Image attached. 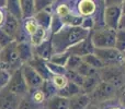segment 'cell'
I'll use <instances>...</instances> for the list:
<instances>
[{"instance_id": "obj_1", "label": "cell", "mask_w": 125, "mask_h": 109, "mask_svg": "<svg viewBox=\"0 0 125 109\" xmlns=\"http://www.w3.org/2000/svg\"><path fill=\"white\" fill-rule=\"evenodd\" d=\"M90 34V31L83 30L81 26L79 27L64 26L56 34L51 35V42H52L54 54L68 51L71 47L82 42L83 39L88 38Z\"/></svg>"}, {"instance_id": "obj_2", "label": "cell", "mask_w": 125, "mask_h": 109, "mask_svg": "<svg viewBox=\"0 0 125 109\" xmlns=\"http://www.w3.org/2000/svg\"><path fill=\"white\" fill-rule=\"evenodd\" d=\"M23 62L21 61L17 51V43L13 42L9 46L0 49V69L7 71L8 73H13L14 71L22 68Z\"/></svg>"}, {"instance_id": "obj_3", "label": "cell", "mask_w": 125, "mask_h": 109, "mask_svg": "<svg viewBox=\"0 0 125 109\" xmlns=\"http://www.w3.org/2000/svg\"><path fill=\"white\" fill-rule=\"evenodd\" d=\"M115 34L116 31L108 27H98L90 34V38L94 48H115Z\"/></svg>"}, {"instance_id": "obj_4", "label": "cell", "mask_w": 125, "mask_h": 109, "mask_svg": "<svg viewBox=\"0 0 125 109\" xmlns=\"http://www.w3.org/2000/svg\"><path fill=\"white\" fill-rule=\"evenodd\" d=\"M117 91L119 90L113 85L101 81L99 85L95 87V90L89 96H90L92 103L97 104V105H101V104H106L108 101H113L116 97Z\"/></svg>"}, {"instance_id": "obj_5", "label": "cell", "mask_w": 125, "mask_h": 109, "mask_svg": "<svg viewBox=\"0 0 125 109\" xmlns=\"http://www.w3.org/2000/svg\"><path fill=\"white\" fill-rule=\"evenodd\" d=\"M99 75L101 81L111 84L117 90L123 85L125 81V74L123 72L122 66L104 67L103 69L99 71Z\"/></svg>"}, {"instance_id": "obj_6", "label": "cell", "mask_w": 125, "mask_h": 109, "mask_svg": "<svg viewBox=\"0 0 125 109\" xmlns=\"http://www.w3.org/2000/svg\"><path fill=\"white\" fill-rule=\"evenodd\" d=\"M94 55L103 62L105 67L122 66L124 61V55L116 48H94Z\"/></svg>"}, {"instance_id": "obj_7", "label": "cell", "mask_w": 125, "mask_h": 109, "mask_svg": "<svg viewBox=\"0 0 125 109\" xmlns=\"http://www.w3.org/2000/svg\"><path fill=\"white\" fill-rule=\"evenodd\" d=\"M11 93L15 94L19 97H24L25 95L29 94V87L26 85V82L24 80V76L22 74V70L14 71L10 74V80L8 82V85L6 86Z\"/></svg>"}, {"instance_id": "obj_8", "label": "cell", "mask_w": 125, "mask_h": 109, "mask_svg": "<svg viewBox=\"0 0 125 109\" xmlns=\"http://www.w3.org/2000/svg\"><path fill=\"white\" fill-rule=\"evenodd\" d=\"M122 4V3H121ZM121 4L117 6H105L103 10V25L113 31L119 30L120 20L122 17Z\"/></svg>"}, {"instance_id": "obj_9", "label": "cell", "mask_w": 125, "mask_h": 109, "mask_svg": "<svg viewBox=\"0 0 125 109\" xmlns=\"http://www.w3.org/2000/svg\"><path fill=\"white\" fill-rule=\"evenodd\" d=\"M22 74L24 76V80L26 82V85L29 87V93H32L34 91H37L41 88V86L43 85L44 80L37 74V72L32 68L31 66H29L28 63H24L21 68Z\"/></svg>"}, {"instance_id": "obj_10", "label": "cell", "mask_w": 125, "mask_h": 109, "mask_svg": "<svg viewBox=\"0 0 125 109\" xmlns=\"http://www.w3.org/2000/svg\"><path fill=\"white\" fill-rule=\"evenodd\" d=\"M21 97L11 93L7 87L0 91V109H18Z\"/></svg>"}, {"instance_id": "obj_11", "label": "cell", "mask_w": 125, "mask_h": 109, "mask_svg": "<svg viewBox=\"0 0 125 109\" xmlns=\"http://www.w3.org/2000/svg\"><path fill=\"white\" fill-rule=\"evenodd\" d=\"M29 66H31L35 71L37 72V74L44 80V81H48L52 79L53 75L51 74L50 70L47 68V61H45L44 59L37 57L34 55V57L28 62Z\"/></svg>"}, {"instance_id": "obj_12", "label": "cell", "mask_w": 125, "mask_h": 109, "mask_svg": "<svg viewBox=\"0 0 125 109\" xmlns=\"http://www.w3.org/2000/svg\"><path fill=\"white\" fill-rule=\"evenodd\" d=\"M77 13L82 17H93L98 10V4L93 0H80L76 4Z\"/></svg>"}, {"instance_id": "obj_13", "label": "cell", "mask_w": 125, "mask_h": 109, "mask_svg": "<svg viewBox=\"0 0 125 109\" xmlns=\"http://www.w3.org/2000/svg\"><path fill=\"white\" fill-rule=\"evenodd\" d=\"M68 52L70 55H75L78 57H84V56H88L91 54H94V46L92 45V42H91L90 36L88 38L83 39L82 42L78 43L77 45H75L73 47H71L68 50Z\"/></svg>"}, {"instance_id": "obj_14", "label": "cell", "mask_w": 125, "mask_h": 109, "mask_svg": "<svg viewBox=\"0 0 125 109\" xmlns=\"http://www.w3.org/2000/svg\"><path fill=\"white\" fill-rule=\"evenodd\" d=\"M34 49V55L37 57L44 59L45 61H50L52 56L54 55V50H53L52 42H51V37L47 38L46 41H44L42 44H40L39 46L33 47Z\"/></svg>"}, {"instance_id": "obj_15", "label": "cell", "mask_w": 125, "mask_h": 109, "mask_svg": "<svg viewBox=\"0 0 125 109\" xmlns=\"http://www.w3.org/2000/svg\"><path fill=\"white\" fill-rule=\"evenodd\" d=\"M53 7H51V8L47 9V10H44V11H41V12L36 13V14L33 17V19H34L35 22L37 23L39 27L44 28L45 31H48V32H50L51 23H52V17H53V12H52V10H51Z\"/></svg>"}, {"instance_id": "obj_16", "label": "cell", "mask_w": 125, "mask_h": 109, "mask_svg": "<svg viewBox=\"0 0 125 109\" xmlns=\"http://www.w3.org/2000/svg\"><path fill=\"white\" fill-rule=\"evenodd\" d=\"M17 51L23 63H28L34 57V49H33V46L31 45L30 42L17 43Z\"/></svg>"}, {"instance_id": "obj_17", "label": "cell", "mask_w": 125, "mask_h": 109, "mask_svg": "<svg viewBox=\"0 0 125 109\" xmlns=\"http://www.w3.org/2000/svg\"><path fill=\"white\" fill-rule=\"evenodd\" d=\"M22 21H19L15 17H13L12 15L6 13V17H4V21L3 24L1 25V28L7 33L8 35H10L13 39H14L15 35H17L18 28H19V25Z\"/></svg>"}, {"instance_id": "obj_18", "label": "cell", "mask_w": 125, "mask_h": 109, "mask_svg": "<svg viewBox=\"0 0 125 109\" xmlns=\"http://www.w3.org/2000/svg\"><path fill=\"white\" fill-rule=\"evenodd\" d=\"M91 98L86 93H80L69 99V109H86L90 104Z\"/></svg>"}, {"instance_id": "obj_19", "label": "cell", "mask_w": 125, "mask_h": 109, "mask_svg": "<svg viewBox=\"0 0 125 109\" xmlns=\"http://www.w3.org/2000/svg\"><path fill=\"white\" fill-rule=\"evenodd\" d=\"M44 108L46 109H69V99L64 98L62 96L55 95L52 98L47 99L44 104Z\"/></svg>"}, {"instance_id": "obj_20", "label": "cell", "mask_w": 125, "mask_h": 109, "mask_svg": "<svg viewBox=\"0 0 125 109\" xmlns=\"http://www.w3.org/2000/svg\"><path fill=\"white\" fill-rule=\"evenodd\" d=\"M80 93H83L81 90V87L78 85H76L75 83L73 82H69L67 83V85L65 86L62 90L61 91H57V95L58 96H62L64 98H67V99H70L71 97L76 96V95L80 94Z\"/></svg>"}, {"instance_id": "obj_21", "label": "cell", "mask_w": 125, "mask_h": 109, "mask_svg": "<svg viewBox=\"0 0 125 109\" xmlns=\"http://www.w3.org/2000/svg\"><path fill=\"white\" fill-rule=\"evenodd\" d=\"M6 13L12 15L19 21H22V12H21V6H20L19 0H8L6 1V7H4Z\"/></svg>"}, {"instance_id": "obj_22", "label": "cell", "mask_w": 125, "mask_h": 109, "mask_svg": "<svg viewBox=\"0 0 125 109\" xmlns=\"http://www.w3.org/2000/svg\"><path fill=\"white\" fill-rule=\"evenodd\" d=\"M22 12V20L31 19L35 15V4L34 0H20Z\"/></svg>"}, {"instance_id": "obj_23", "label": "cell", "mask_w": 125, "mask_h": 109, "mask_svg": "<svg viewBox=\"0 0 125 109\" xmlns=\"http://www.w3.org/2000/svg\"><path fill=\"white\" fill-rule=\"evenodd\" d=\"M100 82H101V79H100L99 74L86 77V79L83 80V84H82V87H81L82 92L88 94V95H90L91 93L95 90V87L99 85Z\"/></svg>"}, {"instance_id": "obj_24", "label": "cell", "mask_w": 125, "mask_h": 109, "mask_svg": "<svg viewBox=\"0 0 125 109\" xmlns=\"http://www.w3.org/2000/svg\"><path fill=\"white\" fill-rule=\"evenodd\" d=\"M48 33H50L48 31H45L44 28L39 27L36 32L30 36L31 45H32L33 47H35V46H39L40 44H42L44 41H46L47 38H50L51 36H48Z\"/></svg>"}, {"instance_id": "obj_25", "label": "cell", "mask_w": 125, "mask_h": 109, "mask_svg": "<svg viewBox=\"0 0 125 109\" xmlns=\"http://www.w3.org/2000/svg\"><path fill=\"white\" fill-rule=\"evenodd\" d=\"M62 23H64V26H71V27H79L81 26L82 20L83 17H80L78 13H70L67 17H62Z\"/></svg>"}, {"instance_id": "obj_26", "label": "cell", "mask_w": 125, "mask_h": 109, "mask_svg": "<svg viewBox=\"0 0 125 109\" xmlns=\"http://www.w3.org/2000/svg\"><path fill=\"white\" fill-rule=\"evenodd\" d=\"M82 61H83L84 63H87L88 66H90L91 68L95 69V70H98V71H100L101 69H103L104 67H105L103 64V62H102L94 54H91V55L82 57Z\"/></svg>"}, {"instance_id": "obj_27", "label": "cell", "mask_w": 125, "mask_h": 109, "mask_svg": "<svg viewBox=\"0 0 125 109\" xmlns=\"http://www.w3.org/2000/svg\"><path fill=\"white\" fill-rule=\"evenodd\" d=\"M41 91L44 94V96H45L46 101L50 99V98H52V97L55 96V95H57V90L54 86V84L51 82V80L43 82V85L41 86Z\"/></svg>"}, {"instance_id": "obj_28", "label": "cell", "mask_w": 125, "mask_h": 109, "mask_svg": "<svg viewBox=\"0 0 125 109\" xmlns=\"http://www.w3.org/2000/svg\"><path fill=\"white\" fill-rule=\"evenodd\" d=\"M70 54L68 51L66 52H61V54H54L51 58L50 62L54 64H57V66H61V67H65L66 68V64H67V61H68V58Z\"/></svg>"}, {"instance_id": "obj_29", "label": "cell", "mask_w": 125, "mask_h": 109, "mask_svg": "<svg viewBox=\"0 0 125 109\" xmlns=\"http://www.w3.org/2000/svg\"><path fill=\"white\" fill-rule=\"evenodd\" d=\"M70 13H77V12L71 9L70 4H67L66 2H61V3L56 7V9H55V14L58 15L62 19L67 17V15L70 14Z\"/></svg>"}, {"instance_id": "obj_30", "label": "cell", "mask_w": 125, "mask_h": 109, "mask_svg": "<svg viewBox=\"0 0 125 109\" xmlns=\"http://www.w3.org/2000/svg\"><path fill=\"white\" fill-rule=\"evenodd\" d=\"M77 72L79 73L80 75H81L82 77H89V76H93V75H97L99 74V71L95 70V69L91 68L90 66H88L87 63H84L83 61H82V63L80 64V67L78 68Z\"/></svg>"}, {"instance_id": "obj_31", "label": "cell", "mask_w": 125, "mask_h": 109, "mask_svg": "<svg viewBox=\"0 0 125 109\" xmlns=\"http://www.w3.org/2000/svg\"><path fill=\"white\" fill-rule=\"evenodd\" d=\"M115 48L124 55L125 52V31L117 30L115 34Z\"/></svg>"}, {"instance_id": "obj_32", "label": "cell", "mask_w": 125, "mask_h": 109, "mask_svg": "<svg viewBox=\"0 0 125 109\" xmlns=\"http://www.w3.org/2000/svg\"><path fill=\"white\" fill-rule=\"evenodd\" d=\"M22 25H23L24 31L26 32V34H28L29 36L33 35L37 31V28H39V25H37V23L35 22V20L33 19V17L26 19V20H22Z\"/></svg>"}, {"instance_id": "obj_33", "label": "cell", "mask_w": 125, "mask_h": 109, "mask_svg": "<svg viewBox=\"0 0 125 109\" xmlns=\"http://www.w3.org/2000/svg\"><path fill=\"white\" fill-rule=\"evenodd\" d=\"M42 108H44V107H41V106L36 105V104L32 101L30 94H28L21 98V101H20V105H19V108L18 109H42Z\"/></svg>"}, {"instance_id": "obj_34", "label": "cell", "mask_w": 125, "mask_h": 109, "mask_svg": "<svg viewBox=\"0 0 125 109\" xmlns=\"http://www.w3.org/2000/svg\"><path fill=\"white\" fill-rule=\"evenodd\" d=\"M81 63H82L81 57H78V56H75V55H70L68 58V61H67V64H66V70L77 71Z\"/></svg>"}, {"instance_id": "obj_35", "label": "cell", "mask_w": 125, "mask_h": 109, "mask_svg": "<svg viewBox=\"0 0 125 109\" xmlns=\"http://www.w3.org/2000/svg\"><path fill=\"white\" fill-rule=\"evenodd\" d=\"M62 27H64V23H62V17H59L58 15H56L55 13H53L52 23H51V28H50L51 35L56 34V33L59 32Z\"/></svg>"}, {"instance_id": "obj_36", "label": "cell", "mask_w": 125, "mask_h": 109, "mask_svg": "<svg viewBox=\"0 0 125 109\" xmlns=\"http://www.w3.org/2000/svg\"><path fill=\"white\" fill-rule=\"evenodd\" d=\"M66 77L68 79L69 82H73V83H75L76 85L82 87V84H83L84 77H82L81 75L77 72V71H69V70H67Z\"/></svg>"}, {"instance_id": "obj_37", "label": "cell", "mask_w": 125, "mask_h": 109, "mask_svg": "<svg viewBox=\"0 0 125 109\" xmlns=\"http://www.w3.org/2000/svg\"><path fill=\"white\" fill-rule=\"evenodd\" d=\"M51 82L54 84V86L56 87L57 91H61L68 83V79L66 77V75H54L51 79Z\"/></svg>"}, {"instance_id": "obj_38", "label": "cell", "mask_w": 125, "mask_h": 109, "mask_svg": "<svg viewBox=\"0 0 125 109\" xmlns=\"http://www.w3.org/2000/svg\"><path fill=\"white\" fill-rule=\"evenodd\" d=\"M55 2L52 1V0H35L34 4H35V14L41 11L47 10L51 7L54 6Z\"/></svg>"}, {"instance_id": "obj_39", "label": "cell", "mask_w": 125, "mask_h": 109, "mask_svg": "<svg viewBox=\"0 0 125 109\" xmlns=\"http://www.w3.org/2000/svg\"><path fill=\"white\" fill-rule=\"evenodd\" d=\"M29 94H30L32 101H34L36 105L41 106V107H44V104H45V101H46V98H45V96H44V94L42 93L41 88L37 91H34V92H32V93H29Z\"/></svg>"}, {"instance_id": "obj_40", "label": "cell", "mask_w": 125, "mask_h": 109, "mask_svg": "<svg viewBox=\"0 0 125 109\" xmlns=\"http://www.w3.org/2000/svg\"><path fill=\"white\" fill-rule=\"evenodd\" d=\"M47 68L53 76H54V75H66L67 70L65 67L57 66V64H54V63H52V62L47 61Z\"/></svg>"}, {"instance_id": "obj_41", "label": "cell", "mask_w": 125, "mask_h": 109, "mask_svg": "<svg viewBox=\"0 0 125 109\" xmlns=\"http://www.w3.org/2000/svg\"><path fill=\"white\" fill-rule=\"evenodd\" d=\"M13 42H14V39H13L10 35L7 34V33L0 27V49L9 46L11 43H13Z\"/></svg>"}, {"instance_id": "obj_42", "label": "cell", "mask_w": 125, "mask_h": 109, "mask_svg": "<svg viewBox=\"0 0 125 109\" xmlns=\"http://www.w3.org/2000/svg\"><path fill=\"white\" fill-rule=\"evenodd\" d=\"M81 27L83 28V30H87V31L92 32V31L95 28L94 17H83L82 23H81Z\"/></svg>"}, {"instance_id": "obj_43", "label": "cell", "mask_w": 125, "mask_h": 109, "mask_svg": "<svg viewBox=\"0 0 125 109\" xmlns=\"http://www.w3.org/2000/svg\"><path fill=\"white\" fill-rule=\"evenodd\" d=\"M9 80H10V73L0 69V91L8 85Z\"/></svg>"}, {"instance_id": "obj_44", "label": "cell", "mask_w": 125, "mask_h": 109, "mask_svg": "<svg viewBox=\"0 0 125 109\" xmlns=\"http://www.w3.org/2000/svg\"><path fill=\"white\" fill-rule=\"evenodd\" d=\"M4 17H6V10H4V8H0V27L3 24Z\"/></svg>"}, {"instance_id": "obj_45", "label": "cell", "mask_w": 125, "mask_h": 109, "mask_svg": "<svg viewBox=\"0 0 125 109\" xmlns=\"http://www.w3.org/2000/svg\"><path fill=\"white\" fill-rule=\"evenodd\" d=\"M119 30H124V31H125V15H123V14H122L121 20H120Z\"/></svg>"}, {"instance_id": "obj_46", "label": "cell", "mask_w": 125, "mask_h": 109, "mask_svg": "<svg viewBox=\"0 0 125 109\" xmlns=\"http://www.w3.org/2000/svg\"><path fill=\"white\" fill-rule=\"evenodd\" d=\"M86 109H102V108L100 107V105H97V104H94V103H91Z\"/></svg>"}, {"instance_id": "obj_47", "label": "cell", "mask_w": 125, "mask_h": 109, "mask_svg": "<svg viewBox=\"0 0 125 109\" xmlns=\"http://www.w3.org/2000/svg\"><path fill=\"white\" fill-rule=\"evenodd\" d=\"M121 99H122V104L125 105V88L123 90V92H122V94H121Z\"/></svg>"}, {"instance_id": "obj_48", "label": "cell", "mask_w": 125, "mask_h": 109, "mask_svg": "<svg viewBox=\"0 0 125 109\" xmlns=\"http://www.w3.org/2000/svg\"><path fill=\"white\" fill-rule=\"evenodd\" d=\"M121 9H122V14L125 15V0L122 1V4H121Z\"/></svg>"}, {"instance_id": "obj_49", "label": "cell", "mask_w": 125, "mask_h": 109, "mask_svg": "<svg viewBox=\"0 0 125 109\" xmlns=\"http://www.w3.org/2000/svg\"><path fill=\"white\" fill-rule=\"evenodd\" d=\"M106 109H124V108L120 107V106H111V107H108Z\"/></svg>"}, {"instance_id": "obj_50", "label": "cell", "mask_w": 125, "mask_h": 109, "mask_svg": "<svg viewBox=\"0 0 125 109\" xmlns=\"http://www.w3.org/2000/svg\"><path fill=\"white\" fill-rule=\"evenodd\" d=\"M122 69H123V72L125 74V56H124V61H123V63H122Z\"/></svg>"}, {"instance_id": "obj_51", "label": "cell", "mask_w": 125, "mask_h": 109, "mask_svg": "<svg viewBox=\"0 0 125 109\" xmlns=\"http://www.w3.org/2000/svg\"><path fill=\"white\" fill-rule=\"evenodd\" d=\"M124 56H125V52H124Z\"/></svg>"}, {"instance_id": "obj_52", "label": "cell", "mask_w": 125, "mask_h": 109, "mask_svg": "<svg viewBox=\"0 0 125 109\" xmlns=\"http://www.w3.org/2000/svg\"><path fill=\"white\" fill-rule=\"evenodd\" d=\"M43 109H46V108H43Z\"/></svg>"}, {"instance_id": "obj_53", "label": "cell", "mask_w": 125, "mask_h": 109, "mask_svg": "<svg viewBox=\"0 0 125 109\" xmlns=\"http://www.w3.org/2000/svg\"><path fill=\"white\" fill-rule=\"evenodd\" d=\"M42 109H43V108H42Z\"/></svg>"}]
</instances>
